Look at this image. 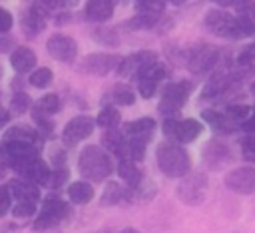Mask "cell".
Masks as SVG:
<instances>
[{"mask_svg": "<svg viewBox=\"0 0 255 233\" xmlns=\"http://www.w3.org/2000/svg\"><path fill=\"white\" fill-rule=\"evenodd\" d=\"M78 171L84 179L102 183L114 173V159L100 145H86L78 155Z\"/></svg>", "mask_w": 255, "mask_h": 233, "instance_id": "6da1fadb", "label": "cell"}, {"mask_svg": "<svg viewBox=\"0 0 255 233\" xmlns=\"http://www.w3.org/2000/svg\"><path fill=\"white\" fill-rule=\"evenodd\" d=\"M155 161H157L159 171L167 177H173V179H179V177L183 179L191 171L189 153L179 143H173V141H163L157 145Z\"/></svg>", "mask_w": 255, "mask_h": 233, "instance_id": "7a4b0ae2", "label": "cell"}, {"mask_svg": "<svg viewBox=\"0 0 255 233\" xmlns=\"http://www.w3.org/2000/svg\"><path fill=\"white\" fill-rule=\"evenodd\" d=\"M207 30L219 38H229V40H239L245 38L243 28H241V20L239 16H231L229 12L221 10V8H211L205 18H203Z\"/></svg>", "mask_w": 255, "mask_h": 233, "instance_id": "3957f363", "label": "cell"}, {"mask_svg": "<svg viewBox=\"0 0 255 233\" xmlns=\"http://www.w3.org/2000/svg\"><path fill=\"white\" fill-rule=\"evenodd\" d=\"M191 92H193V84L187 82V80L167 84L165 90H163V94H161V100L157 104L159 114H163L165 119L179 116V112L185 106V102H187V98H189Z\"/></svg>", "mask_w": 255, "mask_h": 233, "instance_id": "277c9868", "label": "cell"}, {"mask_svg": "<svg viewBox=\"0 0 255 233\" xmlns=\"http://www.w3.org/2000/svg\"><path fill=\"white\" fill-rule=\"evenodd\" d=\"M68 215H70V205L64 199H60L56 195L46 197L42 201L40 213L34 221V231H48V229L60 225Z\"/></svg>", "mask_w": 255, "mask_h": 233, "instance_id": "5b68a950", "label": "cell"}, {"mask_svg": "<svg viewBox=\"0 0 255 233\" xmlns=\"http://www.w3.org/2000/svg\"><path fill=\"white\" fill-rule=\"evenodd\" d=\"M161 127H163V135L167 139H171L173 143H179V145L193 141L203 131V125L193 117H185V119L167 117Z\"/></svg>", "mask_w": 255, "mask_h": 233, "instance_id": "8992f818", "label": "cell"}, {"mask_svg": "<svg viewBox=\"0 0 255 233\" xmlns=\"http://www.w3.org/2000/svg\"><path fill=\"white\" fill-rule=\"evenodd\" d=\"M207 195V175L203 171H193L185 175L177 185V199L185 205H199Z\"/></svg>", "mask_w": 255, "mask_h": 233, "instance_id": "52a82bcc", "label": "cell"}, {"mask_svg": "<svg viewBox=\"0 0 255 233\" xmlns=\"http://www.w3.org/2000/svg\"><path fill=\"white\" fill-rule=\"evenodd\" d=\"M219 60V50L211 44H199V46H193L191 50H187L185 54V66L191 74H205L209 70L215 68Z\"/></svg>", "mask_w": 255, "mask_h": 233, "instance_id": "ba28073f", "label": "cell"}, {"mask_svg": "<svg viewBox=\"0 0 255 233\" xmlns=\"http://www.w3.org/2000/svg\"><path fill=\"white\" fill-rule=\"evenodd\" d=\"M241 74H231L227 70H217L213 72V76L207 80V84L201 90V100H215L221 98L223 94H227L233 86H237V82L241 80Z\"/></svg>", "mask_w": 255, "mask_h": 233, "instance_id": "9c48e42d", "label": "cell"}, {"mask_svg": "<svg viewBox=\"0 0 255 233\" xmlns=\"http://www.w3.org/2000/svg\"><path fill=\"white\" fill-rule=\"evenodd\" d=\"M122 58L116 54H106V52H98V54H90L80 62V70L92 76H108L112 70H118Z\"/></svg>", "mask_w": 255, "mask_h": 233, "instance_id": "30bf717a", "label": "cell"}, {"mask_svg": "<svg viewBox=\"0 0 255 233\" xmlns=\"http://www.w3.org/2000/svg\"><path fill=\"white\" fill-rule=\"evenodd\" d=\"M94 127H96V119H92L90 116H76L64 125L62 141L66 145H76V143L84 141L86 137H90Z\"/></svg>", "mask_w": 255, "mask_h": 233, "instance_id": "8fae6325", "label": "cell"}, {"mask_svg": "<svg viewBox=\"0 0 255 233\" xmlns=\"http://www.w3.org/2000/svg\"><path fill=\"white\" fill-rule=\"evenodd\" d=\"M225 187L233 193H239V195L255 193V167L243 165V167L229 171L225 177Z\"/></svg>", "mask_w": 255, "mask_h": 233, "instance_id": "7c38bea8", "label": "cell"}, {"mask_svg": "<svg viewBox=\"0 0 255 233\" xmlns=\"http://www.w3.org/2000/svg\"><path fill=\"white\" fill-rule=\"evenodd\" d=\"M50 12L42 6V2H30V6L22 12V32L28 38H34L38 32H42L46 28V20H48Z\"/></svg>", "mask_w": 255, "mask_h": 233, "instance_id": "4fadbf2b", "label": "cell"}, {"mask_svg": "<svg viewBox=\"0 0 255 233\" xmlns=\"http://www.w3.org/2000/svg\"><path fill=\"white\" fill-rule=\"evenodd\" d=\"M46 50L58 62H74V58L78 56V44H76V40L70 38V36H66V34H54V36H50L48 42H46Z\"/></svg>", "mask_w": 255, "mask_h": 233, "instance_id": "5bb4252c", "label": "cell"}, {"mask_svg": "<svg viewBox=\"0 0 255 233\" xmlns=\"http://www.w3.org/2000/svg\"><path fill=\"white\" fill-rule=\"evenodd\" d=\"M201 157H203V163H205L207 169L219 171V169H223L233 159V153H231V149L225 143H221L217 139H211V141L205 143Z\"/></svg>", "mask_w": 255, "mask_h": 233, "instance_id": "9a60e30c", "label": "cell"}, {"mask_svg": "<svg viewBox=\"0 0 255 233\" xmlns=\"http://www.w3.org/2000/svg\"><path fill=\"white\" fill-rule=\"evenodd\" d=\"M157 60V56L153 54V52H149V50H139V52H135V54H129V56H126V58H122V62H120V66H118V74L120 76H131V78H135V74L145 66V64H151V62H155Z\"/></svg>", "mask_w": 255, "mask_h": 233, "instance_id": "2e32d148", "label": "cell"}, {"mask_svg": "<svg viewBox=\"0 0 255 233\" xmlns=\"http://www.w3.org/2000/svg\"><path fill=\"white\" fill-rule=\"evenodd\" d=\"M16 173H18L22 179H28V181L36 183L38 187H40V185L46 187V183H48V179H50V175H52V167H50L48 161H44L42 157H36V159H32L30 163H26L24 167H20Z\"/></svg>", "mask_w": 255, "mask_h": 233, "instance_id": "e0dca14e", "label": "cell"}, {"mask_svg": "<svg viewBox=\"0 0 255 233\" xmlns=\"http://www.w3.org/2000/svg\"><path fill=\"white\" fill-rule=\"evenodd\" d=\"M102 143L108 153H114L118 159H129L128 155V137L120 129H106L102 133Z\"/></svg>", "mask_w": 255, "mask_h": 233, "instance_id": "ac0fdd59", "label": "cell"}, {"mask_svg": "<svg viewBox=\"0 0 255 233\" xmlns=\"http://www.w3.org/2000/svg\"><path fill=\"white\" fill-rule=\"evenodd\" d=\"M133 201V189L128 185H120L116 181H108L102 193L100 203L110 207V205H118V203H131Z\"/></svg>", "mask_w": 255, "mask_h": 233, "instance_id": "d6986e66", "label": "cell"}, {"mask_svg": "<svg viewBox=\"0 0 255 233\" xmlns=\"http://www.w3.org/2000/svg\"><path fill=\"white\" fill-rule=\"evenodd\" d=\"M10 191H12V197L20 201H28V203H38L40 201V187L28 179H22V177H16L8 183Z\"/></svg>", "mask_w": 255, "mask_h": 233, "instance_id": "ffe728a7", "label": "cell"}, {"mask_svg": "<svg viewBox=\"0 0 255 233\" xmlns=\"http://www.w3.org/2000/svg\"><path fill=\"white\" fill-rule=\"evenodd\" d=\"M116 2L112 0H90L84 6V16L90 22H106L114 16Z\"/></svg>", "mask_w": 255, "mask_h": 233, "instance_id": "44dd1931", "label": "cell"}, {"mask_svg": "<svg viewBox=\"0 0 255 233\" xmlns=\"http://www.w3.org/2000/svg\"><path fill=\"white\" fill-rule=\"evenodd\" d=\"M2 141H22V143H34V145H40L42 143V135L38 129H34L32 125H24V123H18V125H12L4 131V137Z\"/></svg>", "mask_w": 255, "mask_h": 233, "instance_id": "7402d4cb", "label": "cell"}, {"mask_svg": "<svg viewBox=\"0 0 255 233\" xmlns=\"http://www.w3.org/2000/svg\"><path fill=\"white\" fill-rule=\"evenodd\" d=\"M10 66L18 72V74H26V72H34L36 68V54L26 48V46H18L14 48V52L10 54Z\"/></svg>", "mask_w": 255, "mask_h": 233, "instance_id": "603a6c76", "label": "cell"}, {"mask_svg": "<svg viewBox=\"0 0 255 233\" xmlns=\"http://www.w3.org/2000/svg\"><path fill=\"white\" fill-rule=\"evenodd\" d=\"M118 175L126 181V185L128 187H131V189H135V187H139L141 183H143V171L137 167V163L135 161H131V159H120L118 161Z\"/></svg>", "mask_w": 255, "mask_h": 233, "instance_id": "cb8c5ba5", "label": "cell"}, {"mask_svg": "<svg viewBox=\"0 0 255 233\" xmlns=\"http://www.w3.org/2000/svg\"><path fill=\"white\" fill-rule=\"evenodd\" d=\"M104 102H106V106H131L133 102H135V94H133V90L129 88V86H126V84H116L104 98H102Z\"/></svg>", "mask_w": 255, "mask_h": 233, "instance_id": "d4e9b609", "label": "cell"}, {"mask_svg": "<svg viewBox=\"0 0 255 233\" xmlns=\"http://www.w3.org/2000/svg\"><path fill=\"white\" fill-rule=\"evenodd\" d=\"M201 117L203 121L209 123V127L215 131V133H233L235 131V121H231L225 114L221 112H215V110H203L201 112Z\"/></svg>", "mask_w": 255, "mask_h": 233, "instance_id": "484cf974", "label": "cell"}, {"mask_svg": "<svg viewBox=\"0 0 255 233\" xmlns=\"http://www.w3.org/2000/svg\"><path fill=\"white\" fill-rule=\"evenodd\" d=\"M151 135H153V131H149V133H139V135H126L128 137V155H129V159L131 161H141L143 157H145V147H147V143H149V139H151Z\"/></svg>", "mask_w": 255, "mask_h": 233, "instance_id": "4316f807", "label": "cell"}, {"mask_svg": "<svg viewBox=\"0 0 255 233\" xmlns=\"http://www.w3.org/2000/svg\"><path fill=\"white\" fill-rule=\"evenodd\" d=\"M68 199L76 205H86L94 199V187L88 181H74L68 187Z\"/></svg>", "mask_w": 255, "mask_h": 233, "instance_id": "83f0119b", "label": "cell"}, {"mask_svg": "<svg viewBox=\"0 0 255 233\" xmlns=\"http://www.w3.org/2000/svg\"><path fill=\"white\" fill-rule=\"evenodd\" d=\"M135 14L139 16H149V18H161L165 12V2L163 0H137L133 4Z\"/></svg>", "mask_w": 255, "mask_h": 233, "instance_id": "f1b7e54d", "label": "cell"}, {"mask_svg": "<svg viewBox=\"0 0 255 233\" xmlns=\"http://www.w3.org/2000/svg\"><path fill=\"white\" fill-rule=\"evenodd\" d=\"M165 78H167V68H165L159 60H155V62H151V64H145V66L135 74V82H137V80L161 82V80H165Z\"/></svg>", "mask_w": 255, "mask_h": 233, "instance_id": "f546056e", "label": "cell"}, {"mask_svg": "<svg viewBox=\"0 0 255 233\" xmlns=\"http://www.w3.org/2000/svg\"><path fill=\"white\" fill-rule=\"evenodd\" d=\"M96 123L104 129H118L120 123V112L114 106H104L100 110V114L96 116Z\"/></svg>", "mask_w": 255, "mask_h": 233, "instance_id": "4dcf8cb0", "label": "cell"}, {"mask_svg": "<svg viewBox=\"0 0 255 233\" xmlns=\"http://www.w3.org/2000/svg\"><path fill=\"white\" fill-rule=\"evenodd\" d=\"M155 127V119L153 117H139V119H133V121H128L124 123L122 131L129 137V135H139V133H149L153 131Z\"/></svg>", "mask_w": 255, "mask_h": 233, "instance_id": "1f68e13d", "label": "cell"}, {"mask_svg": "<svg viewBox=\"0 0 255 233\" xmlns=\"http://www.w3.org/2000/svg\"><path fill=\"white\" fill-rule=\"evenodd\" d=\"M34 108H38L42 114H46V116H54L56 112H60V108H62V102H60V96L56 94V92H50V94H44L38 102H36V106Z\"/></svg>", "mask_w": 255, "mask_h": 233, "instance_id": "d6a6232c", "label": "cell"}, {"mask_svg": "<svg viewBox=\"0 0 255 233\" xmlns=\"http://www.w3.org/2000/svg\"><path fill=\"white\" fill-rule=\"evenodd\" d=\"M32 119H34V123L38 125V131H40L42 139L52 135V131H54V121H52V117H50V116L42 114L38 108H34V106H32Z\"/></svg>", "mask_w": 255, "mask_h": 233, "instance_id": "836d02e7", "label": "cell"}, {"mask_svg": "<svg viewBox=\"0 0 255 233\" xmlns=\"http://www.w3.org/2000/svg\"><path fill=\"white\" fill-rule=\"evenodd\" d=\"M94 40L104 44V46H110V48H116L120 44V36H118V30L116 28H108V26H102V28H96L94 30Z\"/></svg>", "mask_w": 255, "mask_h": 233, "instance_id": "e575fe53", "label": "cell"}, {"mask_svg": "<svg viewBox=\"0 0 255 233\" xmlns=\"http://www.w3.org/2000/svg\"><path fill=\"white\" fill-rule=\"evenodd\" d=\"M52 80H54V74H52V70L46 68V66L36 68V70L30 74V78H28V82H30L34 88H48V86L52 84Z\"/></svg>", "mask_w": 255, "mask_h": 233, "instance_id": "d590c367", "label": "cell"}, {"mask_svg": "<svg viewBox=\"0 0 255 233\" xmlns=\"http://www.w3.org/2000/svg\"><path fill=\"white\" fill-rule=\"evenodd\" d=\"M32 108V98L26 92H14L10 100V112L12 114H24L26 110Z\"/></svg>", "mask_w": 255, "mask_h": 233, "instance_id": "8d00e7d4", "label": "cell"}, {"mask_svg": "<svg viewBox=\"0 0 255 233\" xmlns=\"http://www.w3.org/2000/svg\"><path fill=\"white\" fill-rule=\"evenodd\" d=\"M225 116L231 119V121H247L249 116H251V108L245 106V104H231L225 108Z\"/></svg>", "mask_w": 255, "mask_h": 233, "instance_id": "74e56055", "label": "cell"}, {"mask_svg": "<svg viewBox=\"0 0 255 233\" xmlns=\"http://www.w3.org/2000/svg\"><path fill=\"white\" fill-rule=\"evenodd\" d=\"M68 175H70L68 167H52V175H50L46 187H48V189H60V187L66 183Z\"/></svg>", "mask_w": 255, "mask_h": 233, "instance_id": "f35d334b", "label": "cell"}, {"mask_svg": "<svg viewBox=\"0 0 255 233\" xmlns=\"http://www.w3.org/2000/svg\"><path fill=\"white\" fill-rule=\"evenodd\" d=\"M36 213V203H28V201H20L12 207V215L16 219H30Z\"/></svg>", "mask_w": 255, "mask_h": 233, "instance_id": "ab89813d", "label": "cell"}, {"mask_svg": "<svg viewBox=\"0 0 255 233\" xmlns=\"http://www.w3.org/2000/svg\"><path fill=\"white\" fill-rule=\"evenodd\" d=\"M241 155L247 163H255V135H245L241 139Z\"/></svg>", "mask_w": 255, "mask_h": 233, "instance_id": "60d3db41", "label": "cell"}, {"mask_svg": "<svg viewBox=\"0 0 255 233\" xmlns=\"http://www.w3.org/2000/svg\"><path fill=\"white\" fill-rule=\"evenodd\" d=\"M253 62H255V42L245 46L237 56V66H241V68H249Z\"/></svg>", "mask_w": 255, "mask_h": 233, "instance_id": "b9f144b4", "label": "cell"}, {"mask_svg": "<svg viewBox=\"0 0 255 233\" xmlns=\"http://www.w3.org/2000/svg\"><path fill=\"white\" fill-rule=\"evenodd\" d=\"M12 191L8 185H0V217H4L12 207Z\"/></svg>", "mask_w": 255, "mask_h": 233, "instance_id": "7bdbcfd3", "label": "cell"}, {"mask_svg": "<svg viewBox=\"0 0 255 233\" xmlns=\"http://www.w3.org/2000/svg\"><path fill=\"white\" fill-rule=\"evenodd\" d=\"M237 16H245L255 22V2H235Z\"/></svg>", "mask_w": 255, "mask_h": 233, "instance_id": "ee69618b", "label": "cell"}, {"mask_svg": "<svg viewBox=\"0 0 255 233\" xmlns=\"http://www.w3.org/2000/svg\"><path fill=\"white\" fill-rule=\"evenodd\" d=\"M50 163L54 167H66V151H64V147H54L50 151Z\"/></svg>", "mask_w": 255, "mask_h": 233, "instance_id": "f6af8a7d", "label": "cell"}, {"mask_svg": "<svg viewBox=\"0 0 255 233\" xmlns=\"http://www.w3.org/2000/svg\"><path fill=\"white\" fill-rule=\"evenodd\" d=\"M12 14L6 10V8H2L0 6V34H6V32H10V28H12Z\"/></svg>", "mask_w": 255, "mask_h": 233, "instance_id": "bcb514c9", "label": "cell"}, {"mask_svg": "<svg viewBox=\"0 0 255 233\" xmlns=\"http://www.w3.org/2000/svg\"><path fill=\"white\" fill-rule=\"evenodd\" d=\"M241 129H243L247 135H253V133H255V108L251 110V116H249V119L241 123Z\"/></svg>", "mask_w": 255, "mask_h": 233, "instance_id": "7dc6e473", "label": "cell"}, {"mask_svg": "<svg viewBox=\"0 0 255 233\" xmlns=\"http://www.w3.org/2000/svg\"><path fill=\"white\" fill-rule=\"evenodd\" d=\"M10 48H14V40H12V38H4V36H0V54L8 52Z\"/></svg>", "mask_w": 255, "mask_h": 233, "instance_id": "c3c4849f", "label": "cell"}, {"mask_svg": "<svg viewBox=\"0 0 255 233\" xmlns=\"http://www.w3.org/2000/svg\"><path fill=\"white\" fill-rule=\"evenodd\" d=\"M8 119H10V112L2 108V110H0V129H2V127L8 123Z\"/></svg>", "mask_w": 255, "mask_h": 233, "instance_id": "681fc988", "label": "cell"}, {"mask_svg": "<svg viewBox=\"0 0 255 233\" xmlns=\"http://www.w3.org/2000/svg\"><path fill=\"white\" fill-rule=\"evenodd\" d=\"M120 233H141V231H137V229H133V227H126V229H122Z\"/></svg>", "mask_w": 255, "mask_h": 233, "instance_id": "f907efd6", "label": "cell"}, {"mask_svg": "<svg viewBox=\"0 0 255 233\" xmlns=\"http://www.w3.org/2000/svg\"><path fill=\"white\" fill-rule=\"evenodd\" d=\"M0 167H4V159H2V149H0Z\"/></svg>", "mask_w": 255, "mask_h": 233, "instance_id": "816d5d0a", "label": "cell"}, {"mask_svg": "<svg viewBox=\"0 0 255 233\" xmlns=\"http://www.w3.org/2000/svg\"><path fill=\"white\" fill-rule=\"evenodd\" d=\"M251 92H253V94H255V84H253V86H251Z\"/></svg>", "mask_w": 255, "mask_h": 233, "instance_id": "f5cc1de1", "label": "cell"}, {"mask_svg": "<svg viewBox=\"0 0 255 233\" xmlns=\"http://www.w3.org/2000/svg\"><path fill=\"white\" fill-rule=\"evenodd\" d=\"M0 104H2V92H0ZM0 110H2V108H0Z\"/></svg>", "mask_w": 255, "mask_h": 233, "instance_id": "db71d44e", "label": "cell"}, {"mask_svg": "<svg viewBox=\"0 0 255 233\" xmlns=\"http://www.w3.org/2000/svg\"><path fill=\"white\" fill-rule=\"evenodd\" d=\"M2 74H4V72H2V66H0V78H2Z\"/></svg>", "mask_w": 255, "mask_h": 233, "instance_id": "11a10c76", "label": "cell"}, {"mask_svg": "<svg viewBox=\"0 0 255 233\" xmlns=\"http://www.w3.org/2000/svg\"><path fill=\"white\" fill-rule=\"evenodd\" d=\"M100 233H102V231H100Z\"/></svg>", "mask_w": 255, "mask_h": 233, "instance_id": "9f6ffc18", "label": "cell"}]
</instances>
